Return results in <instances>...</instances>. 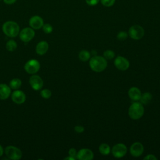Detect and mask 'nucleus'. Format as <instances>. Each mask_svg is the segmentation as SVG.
I'll list each match as a JSON object with an SVG mask.
<instances>
[{"mask_svg":"<svg viewBox=\"0 0 160 160\" xmlns=\"http://www.w3.org/2000/svg\"><path fill=\"white\" fill-rule=\"evenodd\" d=\"M89 66L91 69L96 72H100L106 69L108 66L107 60L101 56H93L89 59Z\"/></svg>","mask_w":160,"mask_h":160,"instance_id":"1","label":"nucleus"},{"mask_svg":"<svg viewBox=\"0 0 160 160\" xmlns=\"http://www.w3.org/2000/svg\"><path fill=\"white\" fill-rule=\"evenodd\" d=\"M3 32L8 37L14 38L19 34V26L18 24L12 21L5 22L2 27Z\"/></svg>","mask_w":160,"mask_h":160,"instance_id":"2","label":"nucleus"},{"mask_svg":"<svg viewBox=\"0 0 160 160\" xmlns=\"http://www.w3.org/2000/svg\"><path fill=\"white\" fill-rule=\"evenodd\" d=\"M144 108L142 103L138 101H135L131 104L128 110L129 116L132 119H139L144 114Z\"/></svg>","mask_w":160,"mask_h":160,"instance_id":"3","label":"nucleus"},{"mask_svg":"<svg viewBox=\"0 0 160 160\" xmlns=\"http://www.w3.org/2000/svg\"><path fill=\"white\" fill-rule=\"evenodd\" d=\"M128 35L131 38L134 40H139L144 36V30L142 26L135 24L129 28L128 31Z\"/></svg>","mask_w":160,"mask_h":160,"instance_id":"4","label":"nucleus"},{"mask_svg":"<svg viewBox=\"0 0 160 160\" xmlns=\"http://www.w3.org/2000/svg\"><path fill=\"white\" fill-rule=\"evenodd\" d=\"M5 154L6 156L12 160H18L22 157L21 151L13 146H8L5 148Z\"/></svg>","mask_w":160,"mask_h":160,"instance_id":"5","label":"nucleus"},{"mask_svg":"<svg viewBox=\"0 0 160 160\" xmlns=\"http://www.w3.org/2000/svg\"><path fill=\"white\" fill-rule=\"evenodd\" d=\"M111 151L114 157L116 158H121L126 154L127 147L123 143H118L113 146Z\"/></svg>","mask_w":160,"mask_h":160,"instance_id":"6","label":"nucleus"},{"mask_svg":"<svg viewBox=\"0 0 160 160\" xmlns=\"http://www.w3.org/2000/svg\"><path fill=\"white\" fill-rule=\"evenodd\" d=\"M40 69V63L36 59H30L24 65L25 71L31 74L36 73Z\"/></svg>","mask_w":160,"mask_h":160,"instance_id":"7","label":"nucleus"},{"mask_svg":"<svg viewBox=\"0 0 160 160\" xmlns=\"http://www.w3.org/2000/svg\"><path fill=\"white\" fill-rule=\"evenodd\" d=\"M35 36V32L31 28H25L19 32V38L24 42H28L32 40Z\"/></svg>","mask_w":160,"mask_h":160,"instance_id":"8","label":"nucleus"},{"mask_svg":"<svg viewBox=\"0 0 160 160\" xmlns=\"http://www.w3.org/2000/svg\"><path fill=\"white\" fill-rule=\"evenodd\" d=\"M114 64L115 67L121 71L127 70L130 65L129 61L126 58L121 56H118L116 58L114 61Z\"/></svg>","mask_w":160,"mask_h":160,"instance_id":"9","label":"nucleus"},{"mask_svg":"<svg viewBox=\"0 0 160 160\" xmlns=\"http://www.w3.org/2000/svg\"><path fill=\"white\" fill-rule=\"evenodd\" d=\"M93 158V152L88 148L81 149L76 154V158L79 160H91Z\"/></svg>","mask_w":160,"mask_h":160,"instance_id":"10","label":"nucleus"},{"mask_svg":"<svg viewBox=\"0 0 160 160\" xmlns=\"http://www.w3.org/2000/svg\"><path fill=\"white\" fill-rule=\"evenodd\" d=\"M129 151L132 156L136 158L139 157L144 152V146L142 143L139 142H135L131 144Z\"/></svg>","mask_w":160,"mask_h":160,"instance_id":"11","label":"nucleus"},{"mask_svg":"<svg viewBox=\"0 0 160 160\" xmlns=\"http://www.w3.org/2000/svg\"><path fill=\"white\" fill-rule=\"evenodd\" d=\"M29 84L34 90L38 91L42 88L43 81L39 76L32 75L29 78Z\"/></svg>","mask_w":160,"mask_h":160,"instance_id":"12","label":"nucleus"},{"mask_svg":"<svg viewBox=\"0 0 160 160\" xmlns=\"http://www.w3.org/2000/svg\"><path fill=\"white\" fill-rule=\"evenodd\" d=\"M29 24L33 29H39L41 28L44 24V21L42 18L39 16H32L29 21Z\"/></svg>","mask_w":160,"mask_h":160,"instance_id":"13","label":"nucleus"},{"mask_svg":"<svg viewBox=\"0 0 160 160\" xmlns=\"http://www.w3.org/2000/svg\"><path fill=\"white\" fill-rule=\"evenodd\" d=\"M11 99L12 101L16 104H22L26 101V95L22 91L16 90L12 92L11 95Z\"/></svg>","mask_w":160,"mask_h":160,"instance_id":"14","label":"nucleus"},{"mask_svg":"<svg viewBox=\"0 0 160 160\" xmlns=\"http://www.w3.org/2000/svg\"><path fill=\"white\" fill-rule=\"evenodd\" d=\"M141 92L137 87H131L128 91V95L129 98L134 101H139L141 96Z\"/></svg>","mask_w":160,"mask_h":160,"instance_id":"15","label":"nucleus"},{"mask_svg":"<svg viewBox=\"0 0 160 160\" xmlns=\"http://www.w3.org/2000/svg\"><path fill=\"white\" fill-rule=\"evenodd\" d=\"M49 49L48 43L45 41H42L38 43L36 47V52L38 54L42 56Z\"/></svg>","mask_w":160,"mask_h":160,"instance_id":"16","label":"nucleus"},{"mask_svg":"<svg viewBox=\"0 0 160 160\" xmlns=\"http://www.w3.org/2000/svg\"><path fill=\"white\" fill-rule=\"evenodd\" d=\"M11 94V88L6 84H0V99L4 100L9 98Z\"/></svg>","mask_w":160,"mask_h":160,"instance_id":"17","label":"nucleus"},{"mask_svg":"<svg viewBox=\"0 0 160 160\" xmlns=\"http://www.w3.org/2000/svg\"><path fill=\"white\" fill-rule=\"evenodd\" d=\"M152 98V94L149 92H146L142 94H141L139 101H140V102L142 103V104H147L151 101Z\"/></svg>","mask_w":160,"mask_h":160,"instance_id":"18","label":"nucleus"},{"mask_svg":"<svg viewBox=\"0 0 160 160\" xmlns=\"http://www.w3.org/2000/svg\"><path fill=\"white\" fill-rule=\"evenodd\" d=\"M91 53L87 50H81L79 53V58L82 62H86L91 58Z\"/></svg>","mask_w":160,"mask_h":160,"instance_id":"19","label":"nucleus"},{"mask_svg":"<svg viewBox=\"0 0 160 160\" xmlns=\"http://www.w3.org/2000/svg\"><path fill=\"white\" fill-rule=\"evenodd\" d=\"M99 151L101 154L106 156L110 153L111 148L108 144L102 143L99 146Z\"/></svg>","mask_w":160,"mask_h":160,"instance_id":"20","label":"nucleus"},{"mask_svg":"<svg viewBox=\"0 0 160 160\" xmlns=\"http://www.w3.org/2000/svg\"><path fill=\"white\" fill-rule=\"evenodd\" d=\"M21 81L19 78H14L9 82V87L12 89H18L21 86Z\"/></svg>","mask_w":160,"mask_h":160,"instance_id":"21","label":"nucleus"},{"mask_svg":"<svg viewBox=\"0 0 160 160\" xmlns=\"http://www.w3.org/2000/svg\"><path fill=\"white\" fill-rule=\"evenodd\" d=\"M6 48L7 50L9 51H11V52L14 51L17 48V43L15 41L12 39L9 40L6 44Z\"/></svg>","mask_w":160,"mask_h":160,"instance_id":"22","label":"nucleus"},{"mask_svg":"<svg viewBox=\"0 0 160 160\" xmlns=\"http://www.w3.org/2000/svg\"><path fill=\"white\" fill-rule=\"evenodd\" d=\"M114 56H115V52L111 49L106 50L103 53V57L106 60H111L112 58H114Z\"/></svg>","mask_w":160,"mask_h":160,"instance_id":"23","label":"nucleus"},{"mask_svg":"<svg viewBox=\"0 0 160 160\" xmlns=\"http://www.w3.org/2000/svg\"><path fill=\"white\" fill-rule=\"evenodd\" d=\"M41 96L44 99H48L51 96V91L48 89H44L41 91Z\"/></svg>","mask_w":160,"mask_h":160,"instance_id":"24","label":"nucleus"},{"mask_svg":"<svg viewBox=\"0 0 160 160\" xmlns=\"http://www.w3.org/2000/svg\"><path fill=\"white\" fill-rule=\"evenodd\" d=\"M42 28L43 31H44L45 33H46V34H49V33H51V32L52 31V30H53L52 26L50 24H48V23L43 24V26H42Z\"/></svg>","mask_w":160,"mask_h":160,"instance_id":"25","label":"nucleus"},{"mask_svg":"<svg viewBox=\"0 0 160 160\" xmlns=\"http://www.w3.org/2000/svg\"><path fill=\"white\" fill-rule=\"evenodd\" d=\"M128 34L126 31H120L117 34V38L119 41H124L128 38Z\"/></svg>","mask_w":160,"mask_h":160,"instance_id":"26","label":"nucleus"},{"mask_svg":"<svg viewBox=\"0 0 160 160\" xmlns=\"http://www.w3.org/2000/svg\"><path fill=\"white\" fill-rule=\"evenodd\" d=\"M101 4L106 7H111L114 5L115 0H100Z\"/></svg>","mask_w":160,"mask_h":160,"instance_id":"27","label":"nucleus"},{"mask_svg":"<svg viewBox=\"0 0 160 160\" xmlns=\"http://www.w3.org/2000/svg\"><path fill=\"white\" fill-rule=\"evenodd\" d=\"M68 154H69V156L76 158L77 151H76V149L75 148H70L69 150V151H68Z\"/></svg>","mask_w":160,"mask_h":160,"instance_id":"28","label":"nucleus"},{"mask_svg":"<svg viewBox=\"0 0 160 160\" xmlns=\"http://www.w3.org/2000/svg\"><path fill=\"white\" fill-rule=\"evenodd\" d=\"M74 131L75 132H76L77 133H82L84 131V128L82 126H79V125H77L74 127Z\"/></svg>","mask_w":160,"mask_h":160,"instance_id":"29","label":"nucleus"},{"mask_svg":"<svg viewBox=\"0 0 160 160\" xmlns=\"http://www.w3.org/2000/svg\"><path fill=\"white\" fill-rule=\"evenodd\" d=\"M85 1H86V4L89 6H93L96 5L99 1V0H85Z\"/></svg>","mask_w":160,"mask_h":160,"instance_id":"30","label":"nucleus"},{"mask_svg":"<svg viewBox=\"0 0 160 160\" xmlns=\"http://www.w3.org/2000/svg\"><path fill=\"white\" fill-rule=\"evenodd\" d=\"M156 159H157V158L154 155L151 154H148L144 158V160H156Z\"/></svg>","mask_w":160,"mask_h":160,"instance_id":"31","label":"nucleus"},{"mask_svg":"<svg viewBox=\"0 0 160 160\" xmlns=\"http://www.w3.org/2000/svg\"><path fill=\"white\" fill-rule=\"evenodd\" d=\"M17 0H3L4 2L6 4H12L16 2Z\"/></svg>","mask_w":160,"mask_h":160,"instance_id":"32","label":"nucleus"},{"mask_svg":"<svg viewBox=\"0 0 160 160\" xmlns=\"http://www.w3.org/2000/svg\"><path fill=\"white\" fill-rule=\"evenodd\" d=\"M76 158H74V157H72V156H68V157H66V158H65L64 159V160H66V159H68V160H75Z\"/></svg>","mask_w":160,"mask_h":160,"instance_id":"33","label":"nucleus"},{"mask_svg":"<svg viewBox=\"0 0 160 160\" xmlns=\"http://www.w3.org/2000/svg\"><path fill=\"white\" fill-rule=\"evenodd\" d=\"M3 152H4L3 148H2V147L0 145V156H1L3 154Z\"/></svg>","mask_w":160,"mask_h":160,"instance_id":"34","label":"nucleus"},{"mask_svg":"<svg viewBox=\"0 0 160 160\" xmlns=\"http://www.w3.org/2000/svg\"><path fill=\"white\" fill-rule=\"evenodd\" d=\"M90 53H91V54H92L93 56H96L97 54V52L96 50H92Z\"/></svg>","mask_w":160,"mask_h":160,"instance_id":"35","label":"nucleus"}]
</instances>
